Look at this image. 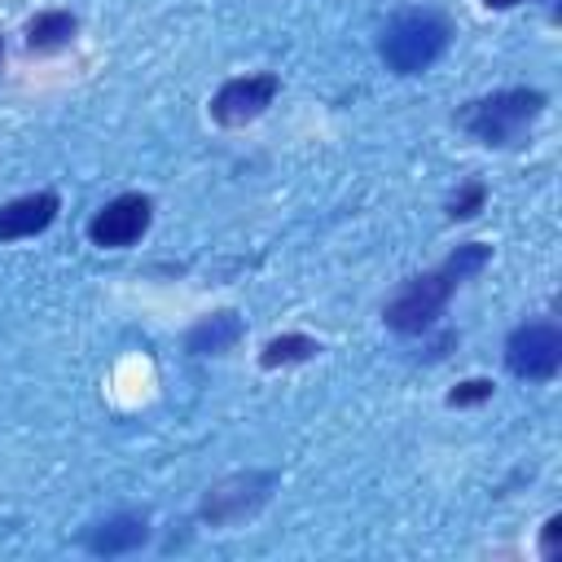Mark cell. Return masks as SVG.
<instances>
[{
    "label": "cell",
    "instance_id": "obj_10",
    "mask_svg": "<svg viewBox=\"0 0 562 562\" xmlns=\"http://www.w3.org/2000/svg\"><path fill=\"white\" fill-rule=\"evenodd\" d=\"M79 35V18L66 9H44L26 22V53H61L70 48V40Z\"/></svg>",
    "mask_w": 562,
    "mask_h": 562
},
{
    "label": "cell",
    "instance_id": "obj_14",
    "mask_svg": "<svg viewBox=\"0 0 562 562\" xmlns=\"http://www.w3.org/2000/svg\"><path fill=\"white\" fill-rule=\"evenodd\" d=\"M492 378H465V382H457L443 400H448V408H474V404H483V400H492Z\"/></svg>",
    "mask_w": 562,
    "mask_h": 562
},
{
    "label": "cell",
    "instance_id": "obj_2",
    "mask_svg": "<svg viewBox=\"0 0 562 562\" xmlns=\"http://www.w3.org/2000/svg\"><path fill=\"white\" fill-rule=\"evenodd\" d=\"M544 105H549V97L540 88H501L492 97L465 101L457 110V127H465L479 145L509 149L527 136V127L544 114Z\"/></svg>",
    "mask_w": 562,
    "mask_h": 562
},
{
    "label": "cell",
    "instance_id": "obj_3",
    "mask_svg": "<svg viewBox=\"0 0 562 562\" xmlns=\"http://www.w3.org/2000/svg\"><path fill=\"white\" fill-rule=\"evenodd\" d=\"M448 40H452V26H448L443 13H435V9H408V13H395L382 26L378 57L395 75H422V70H430L448 53Z\"/></svg>",
    "mask_w": 562,
    "mask_h": 562
},
{
    "label": "cell",
    "instance_id": "obj_15",
    "mask_svg": "<svg viewBox=\"0 0 562 562\" xmlns=\"http://www.w3.org/2000/svg\"><path fill=\"white\" fill-rule=\"evenodd\" d=\"M540 558L544 562H558L562 558V514H549L544 527H540Z\"/></svg>",
    "mask_w": 562,
    "mask_h": 562
},
{
    "label": "cell",
    "instance_id": "obj_17",
    "mask_svg": "<svg viewBox=\"0 0 562 562\" xmlns=\"http://www.w3.org/2000/svg\"><path fill=\"white\" fill-rule=\"evenodd\" d=\"M0 70H4V35H0Z\"/></svg>",
    "mask_w": 562,
    "mask_h": 562
},
{
    "label": "cell",
    "instance_id": "obj_4",
    "mask_svg": "<svg viewBox=\"0 0 562 562\" xmlns=\"http://www.w3.org/2000/svg\"><path fill=\"white\" fill-rule=\"evenodd\" d=\"M505 369L522 382H549L562 369V329L553 321H522L505 338Z\"/></svg>",
    "mask_w": 562,
    "mask_h": 562
},
{
    "label": "cell",
    "instance_id": "obj_16",
    "mask_svg": "<svg viewBox=\"0 0 562 562\" xmlns=\"http://www.w3.org/2000/svg\"><path fill=\"white\" fill-rule=\"evenodd\" d=\"M487 9H514V4H522V0H483Z\"/></svg>",
    "mask_w": 562,
    "mask_h": 562
},
{
    "label": "cell",
    "instance_id": "obj_9",
    "mask_svg": "<svg viewBox=\"0 0 562 562\" xmlns=\"http://www.w3.org/2000/svg\"><path fill=\"white\" fill-rule=\"evenodd\" d=\"M149 540V522L140 514H114L105 522H97L88 536H83V549L97 553V558H114V553H132Z\"/></svg>",
    "mask_w": 562,
    "mask_h": 562
},
{
    "label": "cell",
    "instance_id": "obj_13",
    "mask_svg": "<svg viewBox=\"0 0 562 562\" xmlns=\"http://www.w3.org/2000/svg\"><path fill=\"white\" fill-rule=\"evenodd\" d=\"M483 202H487V189H483L479 180H465V184L448 198V220H474V215L483 211Z\"/></svg>",
    "mask_w": 562,
    "mask_h": 562
},
{
    "label": "cell",
    "instance_id": "obj_5",
    "mask_svg": "<svg viewBox=\"0 0 562 562\" xmlns=\"http://www.w3.org/2000/svg\"><path fill=\"white\" fill-rule=\"evenodd\" d=\"M272 487H277V474H272V470H241V474H228V479H220L215 487H206L198 514H202V522H211V527H233V522L250 518V514L272 496Z\"/></svg>",
    "mask_w": 562,
    "mask_h": 562
},
{
    "label": "cell",
    "instance_id": "obj_6",
    "mask_svg": "<svg viewBox=\"0 0 562 562\" xmlns=\"http://www.w3.org/2000/svg\"><path fill=\"white\" fill-rule=\"evenodd\" d=\"M154 202L145 193H119L88 220V241L101 250H127L149 233Z\"/></svg>",
    "mask_w": 562,
    "mask_h": 562
},
{
    "label": "cell",
    "instance_id": "obj_11",
    "mask_svg": "<svg viewBox=\"0 0 562 562\" xmlns=\"http://www.w3.org/2000/svg\"><path fill=\"white\" fill-rule=\"evenodd\" d=\"M237 338H241V321H237V312H215V316H202V321L189 329L184 347H189L193 356H224Z\"/></svg>",
    "mask_w": 562,
    "mask_h": 562
},
{
    "label": "cell",
    "instance_id": "obj_12",
    "mask_svg": "<svg viewBox=\"0 0 562 562\" xmlns=\"http://www.w3.org/2000/svg\"><path fill=\"white\" fill-rule=\"evenodd\" d=\"M316 351H321L316 338H307V334H281V338H268V342H263L259 364H263V369H285V364H303V360H312Z\"/></svg>",
    "mask_w": 562,
    "mask_h": 562
},
{
    "label": "cell",
    "instance_id": "obj_8",
    "mask_svg": "<svg viewBox=\"0 0 562 562\" xmlns=\"http://www.w3.org/2000/svg\"><path fill=\"white\" fill-rule=\"evenodd\" d=\"M61 211V198L53 189H40V193H22L13 202L0 206V241H22V237H35L44 233Z\"/></svg>",
    "mask_w": 562,
    "mask_h": 562
},
{
    "label": "cell",
    "instance_id": "obj_7",
    "mask_svg": "<svg viewBox=\"0 0 562 562\" xmlns=\"http://www.w3.org/2000/svg\"><path fill=\"white\" fill-rule=\"evenodd\" d=\"M281 92V79L272 70H259V75H237L228 83H220V92L211 97V119L220 127H246L255 123Z\"/></svg>",
    "mask_w": 562,
    "mask_h": 562
},
{
    "label": "cell",
    "instance_id": "obj_1",
    "mask_svg": "<svg viewBox=\"0 0 562 562\" xmlns=\"http://www.w3.org/2000/svg\"><path fill=\"white\" fill-rule=\"evenodd\" d=\"M487 259H492V250H487L483 241H465V246H457L439 268L408 277V281L391 294V303L382 307L386 329H395V334H404V338H417V334L435 329V321L443 316L452 290L465 285L470 277H479V272L487 268Z\"/></svg>",
    "mask_w": 562,
    "mask_h": 562
}]
</instances>
